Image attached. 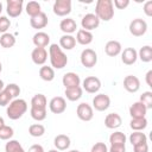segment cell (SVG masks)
<instances>
[{"instance_id":"6da1fadb","label":"cell","mask_w":152,"mask_h":152,"mask_svg":"<svg viewBox=\"0 0 152 152\" xmlns=\"http://www.w3.org/2000/svg\"><path fill=\"white\" fill-rule=\"evenodd\" d=\"M49 58L53 69H63L68 64V57L57 44H51L49 48Z\"/></svg>"},{"instance_id":"7a4b0ae2","label":"cell","mask_w":152,"mask_h":152,"mask_svg":"<svg viewBox=\"0 0 152 152\" xmlns=\"http://www.w3.org/2000/svg\"><path fill=\"white\" fill-rule=\"evenodd\" d=\"M99 20L109 21L114 17V6L112 0H97L95 5V13Z\"/></svg>"},{"instance_id":"3957f363","label":"cell","mask_w":152,"mask_h":152,"mask_svg":"<svg viewBox=\"0 0 152 152\" xmlns=\"http://www.w3.org/2000/svg\"><path fill=\"white\" fill-rule=\"evenodd\" d=\"M27 110V102L24 99H14L7 106L6 113L11 120L20 119Z\"/></svg>"},{"instance_id":"277c9868","label":"cell","mask_w":152,"mask_h":152,"mask_svg":"<svg viewBox=\"0 0 152 152\" xmlns=\"http://www.w3.org/2000/svg\"><path fill=\"white\" fill-rule=\"evenodd\" d=\"M129 32L134 37H141L147 31V23L141 18H135L129 23Z\"/></svg>"},{"instance_id":"5b68a950","label":"cell","mask_w":152,"mask_h":152,"mask_svg":"<svg viewBox=\"0 0 152 152\" xmlns=\"http://www.w3.org/2000/svg\"><path fill=\"white\" fill-rule=\"evenodd\" d=\"M81 64L86 68H93L97 63V55L93 49H84L80 56Z\"/></svg>"},{"instance_id":"8992f818","label":"cell","mask_w":152,"mask_h":152,"mask_svg":"<svg viewBox=\"0 0 152 152\" xmlns=\"http://www.w3.org/2000/svg\"><path fill=\"white\" fill-rule=\"evenodd\" d=\"M52 11L58 17H65L70 14L71 12V1L70 0H56L52 6Z\"/></svg>"},{"instance_id":"52a82bcc","label":"cell","mask_w":152,"mask_h":152,"mask_svg":"<svg viewBox=\"0 0 152 152\" xmlns=\"http://www.w3.org/2000/svg\"><path fill=\"white\" fill-rule=\"evenodd\" d=\"M101 88V81L100 78L95 76H88L82 82V89H84L89 94H95Z\"/></svg>"},{"instance_id":"ba28073f","label":"cell","mask_w":152,"mask_h":152,"mask_svg":"<svg viewBox=\"0 0 152 152\" xmlns=\"http://www.w3.org/2000/svg\"><path fill=\"white\" fill-rule=\"evenodd\" d=\"M110 106V97L106 94H97L93 99V109L97 112H104Z\"/></svg>"},{"instance_id":"9c48e42d","label":"cell","mask_w":152,"mask_h":152,"mask_svg":"<svg viewBox=\"0 0 152 152\" xmlns=\"http://www.w3.org/2000/svg\"><path fill=\"white\" fill-rule=\"evenodd\" d=\"M24 1L23 0H7L6 2V12L11 18H17L23 12Z\"/></svg>"},{"instance_id":"30bf717a","label":"cell","mask_w":152,"mask_h":152,"mask_svg":"<svg viewBox=\"0 0 152 152\" xmlns=\"http://www.w3.org/2000/svg\"><path fill=\"white\" fill-rule=\"evenodd\" d=\"M76 114H77V118L82 121H90L94 116V109L90 104L86 103V102H82L77 106L76 108Z\"/></svg>"},{"instance_id":"8fae6325","label":"cell","mask_w":152,"mask_h":152,"mask_svg":"<svg viewBox=\"0 0 152 152\" xmlns=\"http://www.w3.org/2000/svg\"><path fill=\"white\" fill-rule=\"evenodd\" d=\"M100 25V20L99 18L94 14V13H87L82 17V20H81V26L83 30L86 31H91V30H95Z\"/></svg>"},{"instance_id":"7c38bea8","label":"cell","mask_w":152,"mask_h":152,"mask_svg":"<svg viewBox=\"0 0 152 152\" xmlns=\"http://www.w3.org/2000/svg\"><path fill=\"white\" fill-rule=\"evenodd\" d=\"M49 108L53 114H62L66 109V101L62 96H55L49 102Z\"/></svg>"},{"instance_id":"4fadbf2b","label":"cell","mask_w":152,"mask_h":152,"mask_svg":"<svg viewBox=\"0 0 152 152\" xmlns=\"http://www.w3.org/2000/svg\"><path fill=\"white\" fill-rule=\"evenodd\" d=\"M124 88L128 93H137L140 89V80L134 75H127L124 78Z\"/></svg>"},{"instance_id":"5bb4252c","label":"cell","mask_w":152,"mask_h":152,"mask_svg":"<svg viewBox=\"0 0 152 152\" xmlns=\"http://www.w3.org/2000/svg\"><path fill=\"white\" fill-rule=\"evenodd\" d=\"M32 62L37 65H44L48 61V51L44 48H34L31 52Z\"/></svg>"},{"instance_id":"9a60e30c","label":"cell","mask_w":152,"mask_h":152,"mask_svg":"<svg viewBox=\"0 0 152 152\" xmlns=\"http://www.w3.org/2000/svg\"><path fill=\"white\" fill-rule=\"evenodd\" d=\"M138 59V51L134 48H126L121 51V61L126 65H132Z\"/></svg>"},{"instance_id":"2e32d148","label":"cell","mask_w":152,"mask_h":152,"mask_svg":"<svg viewBox=\"0 0 152 152\" xmlns=\"http://www.w3.org/2000/svg\"><path fill=\"white\" fill-rule=\"evenodd\" d=\"M62 83L63 86L66 88H74V87H80L81 84V78L80 76L76 74V72H66L63 75V78H62Z\"/></svg>"},{"instance_id":"e0dca14e","label":"cell","mask_w":152,"mask_h":152,"mask_svg":"<svg viewBox=\"0 0 152 152\" xmlns=\"http://www.w3.org/2000/svg\"><path fill=\"white\" fill-rule=\"evenodd\" d=\"M122 119L118 113H109L104 118V126L109 129H116L121 126Z\"/></svg>"},{"instance_id":"ac0fdd59","label":"cell","mask_w":152,"mask_h":152,"mask_svg":"<svg viewBox=\"0 0 152 152\" xmlns=\"http://www.w3.org/2000/svg\"><path fill=\"white\" fill-rule=\"evenodd\" d=\"M146 113H147V108L140 101L134 102L129 107V115H131L132 119H135V118H146Z\"/></svg>"},{"instance_id":"d6986e66","label":"cell","mask_w":152,"mask_h":152,"mask_svg":"<svg viewBox=\"0 0 152 152\" xmlns=\"http://www.w3.org/2000/svg\"><path fill=\"white\" fill-rule=\"evenodd\" d=\"M49 23V19H48V15L44 13V12H40L39 14L32 17L30 19V25L36 28V30H40V28H44Z\"/></svg>"},{"instance_id":"ffe728a7","label":"cell","mask_w":152,"mask_h":152,"mask_svg":"<svg viewBox=\"0 0 152 152\" xmlns=\"http://www.w3.org/2000/svg\"><path fill=\"white\" fill-rule=\"evenodd\" d=\"M59 28L62 32H64V34H71L74 32H76L77 30V24L72 18H65L62 19L59 23Z\"/></svg>"},{"instance_id":"44dd1931","label":"cell","mask_w":152,"mask_h":152,"mask_svg":"<svg viewBox=\"0 0 152 152\" xmlns=\"http://www.w3.org/2000/svg\"><path fill=\"white\" fill-rule=\"evenodd\" d=\"M32 42H33L36 48H44L45 49V46H48L50 44V36L43 31H38L37 33L33 34Z\"/></svg>"},{"instance_id":"7402d4cb","label":"cell","mask_w":152,"mask_h":152,"mask_svg":"<svg viewBox=\"0 0 152 152\" xmlns=\"http://www.w3.org/2000/svg\"><path fill=\"white\" fill-rule=\"evenodd\" d=\"M121 51H122V46H121L120 42H118V40H109L104 45V52L109 57H115V56L120 55Z\"/></svg>"},{"instance_id":"603a6c76","label":"cell","mask_w":152,"mask_h":152,"mask_svg":"<svg viewBox=\"0 0 152 152\" xmlns=\"http://www.w3.org/2000/svg\"><path fill=\"white\" fill-rule=\"evenodd\" d=\"M70 144H71L70 138L68 135H65V134H58L53 139V145H55L56 150H58V151L68 150L70 147Z\"/></svg>"},{"instance_id":"cb8c5ba5","label":"cell","mask_w":152,"mask_h":152,"mask_svg":"<svg viewBox=\"0 0 152 152\" xmlns=\"http://www.w3.org/2000/svg\"><path fill=\"white\" fill-rule=\"evenodd\" d=\"M93 33L90 31H86L83 28H80L77 30V33H76V42L81 45H89L91 42H93Z\"/></svg>"},{"instance_id":"d4e9b609","label":"cell","mask_w":152,"mask_h":152,"mask_svg":"<svg viewBox=\"0 0 152 152\" xmlns=\"http://www.w3.org/2000/svg\"><path fill=\"white\" fill-rule=\"evenodd\" d=\"M76 45V39L72 34H63L59 38V48L64 50H72Z\"/></svg>"},{"instance_id":"484cf974","label":"cell","mask_w":152,"mask_h":152,"mask_svg":"<svg viewBox=\"0 0 152 152\" xmlns=\"http://www.w3.org/2000/svg\"><path fill=\"white\" fill-rule=\"evenodd\" d=\"M39 77L45 82H51L55 78V69L52 66L42 65L39 69Z\"/></svg>"},{"instance_id":"4316f807","label":"cell","mask_w":152,"mask_h":152,"mask_svg":"<svg viewBox=\"0 0 152 152\" xmlns=\"http://www.w3.org/2000/svg\"><path fill=\"white\" fill-rule=\"evenodd\" d=\"M82 93L83 89L81 87H74V88H66L64 95L69 101H77L82 97Z\"/></svg>"},{"instance_id":"83f0119b","label":"cell","mask_w":152,"mask_h":152,"mask_svg":"<svg viewBox=\"0 0 152 152\" xmlns=\"http://www.w3.org/2000/svg\"><path fill=\"white\" fill-rule=\"evenodd\" d=\"M138 58H140L141 62L148 63L152 61V48L150 45H144L138 51Z\"/></svg>"},{"instance_id":"f1b7e54d","label":"cell","mask_w":152,"mask_h":152,"mask_svg":"<svg viewBox=\"0 0 152 152\" xmlns=\"http://www.w3.org/2000/svg\"><path fill=\"white\" fill-rule=\"evenodd\" d=\"M15 44V37L14 34L12 33H4L0 36V45L4 48V49H10V48H13Z\"/></svg>"},{"instance_id":"f546056e","label":"cell","mask_w":152,"mask_h":152,"mask_svg":"<svg viewBox=\"0 0 152 152\" xmlns=\"http://www.w3.org/2000/svg\"><path fill=\"white\" fill-rule=\"evenodd\" d=\"M48 106V100L45 95L43 94H36L31 99V107L32 108H46Z\"/></svg>"},{"instance_id":"4dcf8cb0","label":"cell","mask_w":152,"mask_h":152,"mask_svg":"<svg viewBox=\"0 0 152 152\" xmlns=\"http://www.w3.org/2000/svg\"><path fill=\"white\" fill-rule=\"evenodd\" d=\"M129 127L133 131H142L147 127V119L146 118H135L131 119L129 121Z\"/></svg>"},{"instance_id":"1f68e13d","label":"cell","mask_w":152,"mask_h":152,"mask_svg":"<svg viewBox=\"0 0 152 152\" xmlns=\"http://www.w3.org/2000/svg\"><path fill=\"white\" fill-rule=\"evenodd\" d=\"M129 142L133 146L134 145H138V144H141V142H147V137L141 131H134L129 135Z\"/></svg>"},{"instance_id":"d6a6232c","label":"cell","mask_w":152,"mask_h":152,"mask_svg":"<svg viewBox=\"0 0 152 152\" xmlns=\"http://www.w3.org/2000/svg\"><path fill=\"white\" fill-rule=\"evenodd\" d=\"M109 142L110 145H125L126 144V135L125 133L116 131L109 135Z\"/></svg>"},{"instance_id":"836d02e7","label":"cell","mask_w":152,"mask_h":152,"mask_svg":"<svg viewBox=\"0 0 152 152\" xmlns=\"http://www.w3.org/2000/svg\"><path fill=\"white\" fill-rule=\"evenodd\" d=\"M5 152H25V150L18 140L11 139L5 145Z\"/></svg>"},{"instance_id":"e575fe53","label":"cell","mask_w":152,"mask_h":152,"mask_svg":"<svg viewBox=\"0 0 152 152\" xmlns=\"http://www.w3.org/2000/svg\"><path fill=\"white\" fill-rule=\"evenodd\" d=\"M25 11H26V13L32 18V17H34V15H37V14H39V13L42 12V10H40V4L37 2V1H28V2L26 4Z\"/></svg>"},{"instance_id":"d590c367","label":"cell","mask_w":152,"mask_h":152,"mask_svg":"<svg viewBox=\"0 0 152 152\" xmlns=\"http://www.w3.org/2000/svg\"><path fill=\"white\" fill-rule=\"evenodd\" d=\"M44 133H45V127L42 124H33L28 127V134L31 137L39 138V137L44 135Z\"/></svg>"},{"instance_id":"8d00e7d4","label":"cell","mask_w":152,"mask_h":152,"mask_svg":"<svg viewBox=\"0 0 152 152\" xmlns=\"http://www.w3.org/2000/svg\"><path fill=\"white\" fill-rule=\"evenodd\" d=\"M30 114L32 116V119H34L36 121H43L46 119V108H32L30 109Z\"/></svg>"},{"instance_id":"74e56055","label":"cell","mask_w":152,"mask_h":152,"mask_svg":"<svg viewBox=\"0 0 152 152\" xmlns=\"http://www.w3.org/2000/svg\"><path fill=\"white\" fill-rule=\"evenodd\" d=\"M13 134H14V131L11 126L5 125L4 127L0 128V139L1 140H11Z\"/></svg>"},{"instance_id":"f35d334b","label":"cell","mask_w":152,"mask_h":152,"mask_svg":"<svg viewBox=\"0 0 152 152\" xmlns=\"http://www.w3.org/2000/svg\"><path fill=\"white\" fill-rule=\"evenodd\" d=\"M4 89L11 95V97H12L13 100L17 99V96L20 94V87H19L18 84H15V83H10V84L5 86Z\"/></svg>"},{"instance_id":"ab89813d","label":"cell","mask_w":152,"mask_h":152,"mask_svg":"<svg viewBox=\"0 0 152 152\" xmlns=\"http://www.w3.org/2000/svg\"><path fill=\"white\" fill-rule=\"evenodd\" d=\"M139 101L147 108V110L151 109L152 108V91H144Z\"/></svg>"},{"instance_id":"60d3db41","label":"cell","mask_w":152,"mask_h":152,"mask_svg":"<svg viewBox=\"0 0 152 152\" xmlns=\"http://www.w3.org/2000/svg\"><path fill=\"white\" fill-rule=\"evenodd\" d=\"M13 99L11 97V95L5 90V89H2L1 91H0V106H8L10 104V102L12 101Z\"/></svg>"},{"instance_id":"b9f144b4","label":"cell","mask_w":152,"mask_h":152,"mask_svg":"<svg viewBox=\"0 0 152 152\" xmlns=\"http://www.w3.org/2000/svg\"><path fill=\"white\" fill-rule=\"evenodd\" d=\"M11 26V20L7 18V17H2L0 15V33H6L7 30L10 28Z\"/></svg>"},{"instance_id":"7bdbcfd3","label":"cell","mask_w":152,"mask_h":152,"mask_svg":"<svg viewBox=\"0 0 152 152\" xmlns=\"http://www.w3.org/2000/svg\"><path fill=\"white\" fill-rule=\"evenodd\" d=\"M90 152H108V147L104 142H96L95 145H93Z\"/></svg>"},{"instance_id":"ee69618b","label":"cell","mask_w":152,"mask_h":152,"mask_svg":"<svg viewBox=\"0 0 152 152\" xmlns=\"http://www.w3.org/2000/svg\"><path fill=\"white\" fill-rule=\"evenodd\" d=\"M129 5V0H114L113 6H115L118 10H125Z\"/></svg>"},{"instance_id":"f6af8a7d","label":"cell","mask_w":152,"mask_h":152,"mask_svg":"<svg viewBox=\"0 0 152 152\" xmlns=\"http://www.w3.org/2000/svg\"><path fill=\"white\" fill-rule=\"evenodd\" d=\"M133 152H148V145L147 142H141L133 146Z\"/></svg>"},{"instance_id":"bcb514c9","label":"cell","mask_w":152,"mask_h":152,"mask_svg":"<svg viewBox=\"0 0 152 152\" xmlns=\"http://www.w3.org/2000/svg\"><path fill=\"white\" fill-rule=\"evenodd\" d=\"M108 152H126L125 145H110L108 148Z\"/></svg>"},{"instance_id":"7dc6e473","label":"cell","mask_w":152,"mask_h":152,"mask_svg":"<svg viewBox=\"0 0 152 152\" xmlns=\"http://www.w3.org/2000/svg\"><path fill=\"white\" fill-rule=\"evenodd\" d=\"M144 12L147 17L152 15V0H148L144 4Z\"/></svg>"},{"instance_id":"c3c4849f","label":"cell","mask_w":152,"mask_h":152,"mask_svg":"<svg viewBox=\"0 0 152 152\" xmlns=\"http://www.w3.org/2000/svg\"><path fill=\"white\" fill-rule=\"evenodd\" d=\"M27 152H45V151H44V148H43L42 145H39V144H34V145H32V146L28 148Z\"/></svg>"},{"instance_id":"681fc988","label":"cell","mask_w":152,"mask_h":152,"mask_svg":"<svg viewBox=\"0 0 152 152\" xmlns=\"http://www.w3.org/2000/svg\"><path fill=\"white\" fill-rule=\"evenodd\" d=\"M145 80H146V83L148 87H152V70H148L146 76H145Z\"/></svg>"},{"instance_id":"f907efd6","label":"cell","mask_w":152,"mask_h":152,"mask_svg":"<svg viewBox=\"0 0 152 152\" xmlns=\"http://www.w3.org/2000/svg\"><path fill=\"white\" fill-rule=\"evenodd\" d=\"M4 126H5V120H4L2 116H0V128L4 127Z\"/></svg>"},{"instance_id":"816d5d0a","label":"cell","mask_w":152,"mask_h":152,"mask_svg":"<svg viewBox=\"0 0 152 152\" xmlns=\"http://www.w3.org/2000/svg\"><path fill=\"white\" fill-rule=\"evenodd\" d=\"M4 88H5V84H4V81H2V80H0V91H1V90H2Z\"/></svg>"},{"instance_id":"f5cc1de1","label":"cell","mask_w":152,"mask_h":152,"mask_svg":"<svg viewBox=\"0 0 152 152\" xmlns=\"http://www.w3.org/2000/svg\"><path fill=\"white\" fill-rule=\"evenodd\" d=\"M1 12H2V4L0 2V14H1Z\"/></svg>"},{"instance_id":"db71d44e","label":"cell","mask_w":152,"mask_h":152,"mask_svg":"<svg viewBox=\"0 0 152 152\" xmlns=\"http://www.w3.org/2000/svg\"><path fill=\"white\" fill-rule=\"evenodd\" d=\"M68 152H80L78 150H70V151H68Z\"/></svg>"},{"instance_id":"11a10c76","label":"cell","mask_w":152,"mask_h":152,"mask_svg":"<svg viewBox=\"0 0 152 152\" xmlns=\"http://www.w3.org/2000/svg\"><path fill=\"white\" fill-rule=\"evenodd\" d=\"M48 152H59L58 150H50V151H48Z\"/></svg>"},{"instance_id":"9f6ffc18","label":"cell","mask_w":152,"mask_h":152,"mask_svg":"<svg viewBox=\"0 0 152 152\" xmlns=\"http://www.w3.org/2000/svg\"><path fill=\"white\" fill-rule=\"evenodd\" d=\"M2 71V64H1V62H0V72Z\"/></svg>"}]
</instances>
